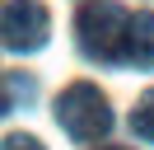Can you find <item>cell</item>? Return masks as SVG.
<instances>
[{
  "label": "cell",
  "instance_id": "1",
  "mask_svg": "<svg viewBox=\"0 0 154 150\" xmlns=\"http://www.w3.org/2000/svg\"><path fill=\"white\" fill-rule=\"evenodd\" d=\"M79 52L89 61H126V38H131V14L117 0H89L75 19Z\"/></svg>",
  "mask_w": 154,
  "mask_h": 150
},
{
  "label": "cell",
  "instance_id": "2",
  "mask_svg": "<svg viewBox=\"0 0 154 150\" xmlns=\"http://www.w3.org/2000/svg\"><path fill=\"white\" fill-rule=\"evenodd\" d=\"M56 122H61V131L75 136V141H103L107 131H112V108H107V99L98 94V84L75 80L56 99Z\"/></svg>",
  "mask_w": 154,
  "mask_h": 150
},
{
  "label": "cell",
  "instance_id": "3",
  "mask_svg": "<svg viewBox=\"0 0 154 150\" xmlns=\"http://www.w3.org/2000/svg\"><path fill=\"white\" fill-rule=\"evenodd\" d=\"M0 33H5V47L14 52H38L51 38V14L42 0H10L0 14Z\"/></svg>",
  "mask_w": 154,
  "mask_h": 150
},
{
  "label": "cell",
  "instance_id": "4",
  "mask_svg": "<svg viewBox=\"0 0 154 150\" xmlns=\"http://www.w3.org/2000/svg\"><path fill=\"white\" fill-rule=\"evenodd\" d=\"M126 61H135V66H145V70H154V14H149V9L131 14V38H126Z\"/></svg>",
  "mask_w": 154,
  "mask_h": 150
},
{
  "label": "cell",
  "instance_id": "5",
  "mask_svg": "<svg viewBox=\"0 0 154 150\" xmlns=\"http://www.w3.org/2000/svg\"><path fill=\"white\" fill-rule=\"evenodd\" d=\"M131 131L154 145V89H145L140 99H135V108H131Z\"/></svg>",
  "mask_w": 154,
  "mask_h": 150
},
{
  "label": "cell",
  "instance_id": "6",
  "mask_svg": "<svg viewBox=\"0 0 154 150\" xmlns=\"http://www.w3.org/2000/svg\"><path fill=\"white\" fill-rule=\"evenodd\" d=\"M0 150H47L38 136H28V131H14V136H5V145Z\"/></svg>",
  "mask_w": 154,
  "mask_h": 150
},
{
  "label": "cell",
  "instance_id": "7",
  "mask_svg": "<svg viewBox=\"0 0 154 150\" xmlns=\"http://www.w3.org/2000/svg\"><path fill=\"white\" fill-rule=\"evenodd\" d=\"M98 150H126V145H98Z\"/></svg>",
  "mask_w": 154,
  "mask_h": 150
},
{
  "label": "cell",
  "instance_id": "8",
  "mask_svg": "<svg viewBox=\"0 0 154 150\" xmlns=\"http://www.w3.org/2000/svg\"><path fill=\"white\" fill-rule=\"evenodd\" d=\"M5 112H10V108H5V99H0V117H5Z\"/></svg>",
  "mask_w": 154,
  "mask_h": 150
}]
</instances>
